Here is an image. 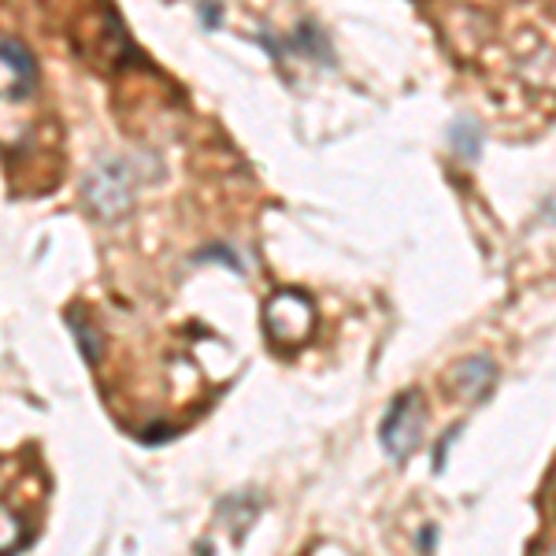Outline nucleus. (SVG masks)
Instances as JSON below:
<instances>
[{
	"label": "nucleus",
	"mask_w": 556,
	"mask_h": 556,
	"mask_svg": "<svg viewBox=\"0 0 556 556\" xmlns=\"http://www.w3.org/2000/svg\"><path fill=\"white\" fill-rule=\"evenodd\" d=\"M424 427H427L424 397H419L416 390L401 393L390 405V412H386L382 430H379L386 453H390L393 460H408V456L419 450V442H424Z\"/></svg>",
	"instance_id": "f257e3e1"
},
{
	"label": "nucleus",
	"mask_w": 556,
	"mask_h": 556,
	"mask_svg": "<svg viewBox=\"0 0 556 556\" xmlns=\"http://www.w3.org/2000/svg\"><path fill=\"white\" fill-rule=\"evenodd\" d=\"M83 193H86V201L93 204V212L104 215V219H119V215H127V208H130L127 167H123L119 160H104V164L86 178Z\"/></svg>",
	"instance_id": "f03ea898"
},
{
	"label": "nucleus",
	"mask_w": 556,
	"mask_h": 556,
	"mask_svg": "<svg viewBox=\"0 0 556 556\" xmlns=\"http://www.w3.org/2000/svg\"><path fill=\"white\" fill-rule=\"evenodd\" d=\"M264 323H267V330H271L275 342L298 345L312 330V304L304 293H275L264 308Z\"/></svg>",
	"instance_id": "7ed1b4c3"
},
{
	"label": "nucleus",
	"mask_w": 556,
	"mask_h": 556,
	"mask_svg": "<svg viewBox=\"0 0 556 556\" xmlns=\"http://www.w3.org/2000/svg\"><path fill=\"white\" fill-rule=\"evenodd\" d=\"M497 386V367L490 356H471V361L456 364L453 371V390L460 401H486Z\"/></svg>",
	"instance_id": "20e7f679"
},
{
	"label": "nucleus",
	"mask_w": 556,
	"mask_h": 556,
	"mask_svg": "<svg viewBox=\"0 0 556 556\" xmlns=\"http://www.w3.org/2000/svg\"><path fill=\"white\" fill-rule=\"evenodd\" d=\"M0 71H8V78H12V97H26L38 83L30 49L15 38H0Z\"/></svg>",
	"instance_id": "39448f33"
},
{
	"label": "nucleus",
	"mask_w": 556,
	"mask_h": 556,
	"mask_svg": "<svg viewBox=\"0 0 556 556\" xmlns=\"http://www.w3.org/2000/svg\"><path fill=\"white\" fill-rule=\"evenodd\" d=\"M23 545V523L0 505V556H12Z\"/></svg>",
	"instance_id": "423d86ee"
},
{
	"label": "nucleus",
	"mask_w": 556,
	"mask_h": 556,
	"mask_svg": "<svg viewBox=\"0 0 556 556\" xmlns=\"http://www.w3.org/2000/svg\"><path fill=\"white\" fill-rule=\"evenodd\" d=\"M453 146H456V152L460 156H479V146H482V134H479V127L475 123H468V119H460L453 127Z\"/></svg>",
	"instance_id": "0eeeda50"
},
{
	"label": "nucleus",
	"mask_w": 556,
	"mask_h": 556,
	"mask_svg": "<svg viewBox=\"0 0 556 556\" xmlns=\"http://www.w3.org/2000/svg\"><path fill=\"white\" fill-rule=\"evenodd\" d=\"M538 556H556V549H542V553H538Z\"/></svg>",
	"instance_id": "6e6552de"
}]
</instances>
